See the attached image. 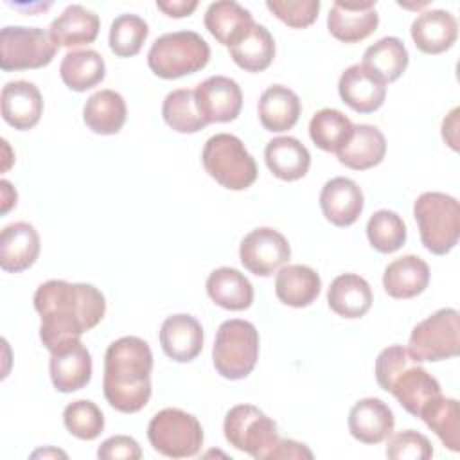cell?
Listing matches in <instances>:
<instances>
[{
  "label": "cell",
  "instance_id": "obj_1",
  "mask_svg": "<svg viewBox=\"0 0 460 460\" xmlns=\"http://www.w3.org/2000/svg\"><path fill=\"white\" fill-rule=\"evenodd\" d=\"M34 309L41 318V343L54 352L93 329L106 313V300L92 284L52 279L38 286Z\"/></svg>",
  "mask_w": 460,
  "mask_h": 460
},
{
  "label": "cell",
  "instance_id": "obj_2",
  "mask_svg": "<svg viewBox=\"0 0 460 460\" xmlns=\"http://www.w3.org/2000/svg\"><path fill=\"white\" fill-rule=\"evenodd\" d=\"M153 354L138 336H122L104 354L102 390L111 408L122 413L142 410L151 397Z\"/></svg>",
  "mask_w": 460,
  "mask_h": 460
},
{
  "label": "cell",
  "instance_id": "obj_3",
  "mask_svg": "<svg viewBox=\"0 0 460 460\" xmlns=\"http://www.w3.org/2000/svg\"><path fill=\"white\" fill-rule=\"evenodd\" d=\"M415 358L402 345H392L379 352L376 359V381L385 390L390 392L399 404L419 417L424 410L437 401L442 392L438 381L424 370Z\"/></svg>",
  "mask_w": 460,
  "mask_h": 460
},
{
  "label": "cell",
  "instance_id": "obj_4",
  "mask_svg": "<svg viewBox=\"0 0 460 460\" xmlns=\"http://www.w3.org/2000/svg\"><path fill=\"white\" fill-rule=\"evenodd\" d=\"M210 59L208 43L194 31H176L155 40L147 52L151 72L162 79H178L196 74Z\"/></svg>",
  "mask_w": 460,
  "mask_h": 460
},
{
  "label": "cell",
  "instance_id": "obj_5",
  "mask_svg": "<svg viewBox=\"0 0 460 460\" xmlns=\"http://www.w3.org/2000/svg\"><path fill=\"white\" fill-rule=\"evenodd\" d=\"M413 217L424 248L433 255L449 253L460 237V205L444 192H422L413 203Z\"/></svg>",
  "mask_w": 460,
  "mask_h": 460
},
{
  "label": "cell",
  "instance_id": "obj_6",
  "mask_svg": "<svg viewBox=\"0 0 460 460\" xmlns=\"http://www.w3.org/2000/svg\"><path fill=\"white\" fill-rule=\"evenodd\" d=\"M201 162L210 178L230 190H244L257 180V164L241 138L217 133L205 142Z\"/></svg>",
  "mask_w": 460,
  "mask_h": 460
},
{
  "label": "cell",
  "instance_id": "obj_7",
  "mask_svg": "<svg viewBox=\"0 0 460 460\" xmlns=\"http://www.w3.org/2000/svg\"><path fill=\"white\" fill-rule=\"evenodd\" d=\"M259 358V332L246 320H226L216 332L212 361L225 379H244Z\"/></svg>",
  "mask_w": 460,
  "mask_h": 460
},
{
  "label": "cell",
  "instance_id": "obj_8",
  "mask_svg": "<svg viewBox=\"0 0 460 460\" xmlns=\"http://www.w3.org/2000/svg\"><path fill=\"white\" fill-rule=\"evenodd\" d=\"M223 431L230 446L257 460H271L280 440L275 420L252 404L234 406L225 417Z\"/></svg>",
  "mask_w": 460,
  "mask_h": 460
},
{
  "label": "cell",
  "instance_id": "obj_9",
  "mask_svg": "<svg viewBox=\"0 0 460 460\" xmlns=\"http://www.w3.org/2000/svg\"><path fill=\"white\" fill-rule=\"evenodd\" d=\"M147 438L153 449L164 456L189 458L199 453L203 429L194 415L178 408H165L149 420Z\"/></svg>",
  "mask_w": 460,
  "mask_h": 460
},
{
  "label": "cell",
  "instance_id": "obj_10",
  "mask_svg": "<svg viewBox=\"0 0 460 460\" xmlns=\"http://www.w3.org/2000/svg\"><path fill=\"white\" fill-rule=\"evenodd\" d=\"M408 352L417 361H444L460 352V314L453 307L435 311L419 322L408 341Z\"/></svg>",
  "mask_w": 460,
  "mask_h": 460
},
{
  "label": "cell",
  "instance_id": "obj_11",
  "mask_svg": "<svg viewBox=\"0 0 460 460\" xmlns=\"http://www.w3.org/2000/svg\"><path fill=\"white\" fill-rule=\"evenodd\" d=\"M56 43L40 27H4L0 31V68L4 72L47 66L56 56Z\"/></svg>",
  "mask_w": 460,
  "mask_h": 460
},
{
  "label": "cell",
  "instance_id": "obj_12",
  "mask_svg": "<svg viewBox=\"0 0 460 460\" xmlns=\"http://www.w3.org/2000/svg\"><path fill=\"white\" fill-rule=\"evenodd\" d=\"M291 257L288 239L270 226H261L244 235L239 246L241 264L257 277H270Z\"/></svg>",
  "mask_w": 460,
  "mask_h": 460
},
{
  "label": "cell",
  "instance_id": "obj_13",
  "mask_svg": "<svg viewBox=\"0 0 460 460\" xmlns=\"http://www.w3.org/2000/svg\"><path fill=\"white\" fill-rule=\"evenodd\" d=\"M198 110L207 124L235 120L243 108L239 84L226 75L207 77L194 88Z\"/></svg>",
  "mask_w": 460,
  "mask_h": 460
},
{
  "label": "cell",
  "instance_id": "obj_14",
  "mask_svg": "<svg viewBox=\"0 0 460 460\" xmlns=\"http://www.w3.org/2000/svg\"><path fill=\"white\" fill-rule=\"evenodd\" d=\"M379 25L374 0H336L327 14L329 32L343 43H358L368 38Z\"/></svg>",
  "mask_w": 460,
  "mask_h": 460
},
{
  "label": "cell",
  "instance_id": "obj_15",
  "mask_svg": "<svg viewBox=\"0 0 460 460\" xmlns=\"http://www.w3.org/2000/svg\"><path fill=\"white\" fill-rule=\"evenodd\" d=\"M49 370L58 392H77L92 379V356L81 340H74L50 352Z\"/></svg>",
  "mask_w": 460,
  "mask_h": 460
},
{
  "label": "cell",
  "instance_id": "obj_16",
  "mask_svg": "<svg viewBox=\"0 0 460 460\" xmlns=\"http://www.w3.org/2000/svg\"><path fill=\"white\" fill-rule=\"evenodd\" d=\"M338 92L341 101L358 113L379 110L386 97V84L361 63L350 65L340 75Z\"/></svg>",
  "mask_w": 460,
  "mask_h": 460
},
{
  "label": "cell",
  "instance_id": "obj_17",
  "mask_svg": "<svg viewBox=\"0 0 460 460\" xmlns=\"http://www.w3.org/2000/svg\"><path fill=\"white\" fill-rule=\"evenodd\" d=\"M363 190L345 176L329 180L320 192V208L334 226H350L363 212Z\"/></svg>",
  "mask_w": 460,
  "mask_h": 460
},
{
  "label": "cell",
  "instance_id": "obj_18",
  "mask_svg": "<svg viewBox=\"0 0 460 460\" xmlns=\"http://www.w3.org/2000/svg\"><path fill=\"white\" fill-rule=\"evenodd\" d=\"M2 117L14 129L25 131L34 128L43 113V97L31 81H9L2 88Z\"/></svg>",
  "mask_w": 460,
  "mask_h": 460
},
{
  "label": "cell",
  "instance_id": "obj_19",
  "mask_svg": "<svg viewBox=\"0 0 460 460\" xmlns=\"http://www.w3.org/2000/svg\"><path fill=\"white\" fill-rule=\"evenodd\" d=\"M160 345L172 361L189 363L203 349V327L190 314H172L160 327Z\"/></svg>",
  "mask_w": 460,
  "mask_h": 460
},
{
  "label": "cell",
  "instance_id": "obj_20",
  "mask_svg": "<svg viewBox=\"0 0 460 460\" xmlns=\"http://www.w3.org/2000/svg\"><path fill=\"white\" fill-rule=\"evenodd\" d=\"M394 411L377 397L359 399L349 411V431L363 444H379L394 431Z\"/></svg>",
  "mask_w": 460,
  "mask_h": 460
},
{
  "label": "cell",
  "instance_id": "obj_21",
  "mask_svg": "<svg viewBox=\"0 0 460 460\" xmlns=\"http://www.w3.org/2000/svg\"><path fill=\"white\" fill-rule=\"evenodd\" d=\"M40 255V235L27 221L7 225L0 234V268L20 273L31 268Z\"/></svg>",
  "mask_w": 460,
  "mask_h": 460
},
{
  "label": "cell",
  "instance_id": "obj_22",
  "mask_svg": "<svg viewBox=\"0 0 460 460\" xmlns=\"http://www.w3.org/2000/svg\"><path fill=\"white\" fill-rule=\"evenodd\" d=\"M411 40L424 54H440L453 47L458 36L456 18L449 11L429 9L420 13L411 23Z\"/></svg>",
  "mask_w": 460,
  "mask_h": 460
},
{
  "label": "cell",
  "instance_id": "obj_23",
  "mask_svg": "<svg viewBox=\"0 0 460 460\" xmlns=\"http://www.w3.org/2000/svg\"><path fill=\"white\" fill-rule=\"evenodd\" d=\"M99 29L101 22L93 11L79 4H72L56 20H52L49 34L58 49H75L93 43L99 34Z\"/></svg>",
  "mask_w": 460,
  "mask_h": 460
},
{
  "label": "cell",
  "instance_id": "obj_24",
  "mask_svg": "<svg viewBox=\"0 0 460 460\" xmlns=\"http://www.w3.org/2000/svg\"><path fill=\"white\" fill-rule=\"evenodd\" d=\"M429 284V266L417 255H402L392 261L383 273L385 291L397 300L420 295Z\"/></svg>",
  "mask_w": 460,
  "mask_h": 460
},
{
  "label": "cell",
  "instance_id": "obj_25",
  "mask_svg": "<svg viewBox=\"0 0 460 460\" xmlns=\"http://www.w3.org/2000/svg\"><path fill=\"white\" fill-rule=\"evenodd\" d=\"M386 155L385 135L370 124H356L347 144L336 153L338 160L354 171H365L383 162Z\"/></svg>",
  "mask_w": 460,
  "mask_h": 460
},
{
  "label": "cell",
  "instance_id": "obj_26",
  "mask_svg": "<svg viewBox=\"0 0 460 460\" xmlns=\"http://www.w3.org/2000/svg\"><path fill=\"white\" fill-rule=\"evenodd\" d=\"M374 296L370 284L356 275V273H343L338 275L327 291V304L331 311L343 318H361L372 307Z\"/></svg>",
  "mask_w": 460,
  "mask_h": 460
},
{
  "label": "cell",
  "instance_id": "obj_27",
  "mask_svg": "<svg viewBox=\"0 0 460 460\" xmlns=\"http://www.w3.org/2000/svg\"><path fill=\"white\" fill-rule=\"evenodd\" d=\"M300 99L298 95L282 84H273L266 88L259 99V120L264 129L271 133H282L291 129L300 117Z\"/></svg>",
  "mask_w": 460,
  "mask_h": 460
},
{
  "label": "cell",
  "instance_id": "obj_28",
  "mask_svg": "<svg viewBox=\"0 0 460 460\" xmlns=\"http://www.w3.org/2000/svg\"><path fill=\"white\" fill-rule=\"evenodd\" d=\"M264 160L268 169L284 181H295L307 174L311 155L295 137H277L266 144Z\"/></svg>",
  "mask_w": 460,
  "mask_h": 460
},
{
  "label": "cell",
  "instance_id": "obj_29",
  "mask_svg": "<svg viewBox=\"0 0 460 460\" xmlns=\"http://www.w3.org/2000/svg\"><path fill=\"white\" fill-rule=\"evenodd\" d=\"M320 289V275L305 264H288L275 279L277 298L291 307H307L318 298Z\"/></svg>",
  "mask_w": 460,
  "mask_h": 460
},
{
  "label": "cell",
  "instance_id": "obj_30",
  "mask_svg": "<svg viewBox=\"0 0 460 460\" xmlns=\"http://www.w3.org/2000/svg\"><path fill=\"white\" fill-rule=\"evenodd\" d=\"M207 293L214 304L228 311L248 309L253 302L252 282L235 268H217L207 279Z\"/></svg>",
  "mask_w": 460,
  "mask_h": 460
},
{
  "label": "cell",
  "instance_id": "obj_31",
  "mask_svg": "<svg viewBox=\"0 0 460 460\" xmlns=\"http://www.w3.org/2000/svg\"><path fill=\"white\" fill-rule=\"evenodd\" d=\"M126 101L115 90H99L83 108L84 124L97 135H115L126 122Z\"/></svg>",
  "mask_w": 460,
  "mask_h": 460
},
{
  "label": "cell",
  "instance_id": "obj_32",
  "mask_svg": "<svg viewBox=\"0 0 460 460\" xmlns=\"http://www.w3.org/2000/svg\"><path fill=\"white\" fill-rule=\"evenodd\" d=\"M252 13L234 0H221L208 5L205 27L225 47H232L253 25Z\"/></svg>",
  "mask_w": 460,
  "mask_h": 460
},
{
  "label": "cell",
  "instance_id": "obj_33",
  "mask_svg": "<svg viewBox=\"0 0 460 460\" xmlns=\"http://www.w3.org/2000/svg\"><path fill=\"white\" fill-rule=\"evenodd\" d=\"M228 50L237 66L255 74L266 70L273 63L275 41L264 25L253 23Z\"/></svg>",
  "mask_w": 460,
  "mask_h": 460
},
{
  "label": "cell",
  "instance_id": "obj_34",
  "mask_svg": "<svg viewBox=\"0 0 460 460\" xmlns=\"http://www.w3.org/2000/svg\"><path fill=\"white\" fill-rule=\"evenodd\" d=\"M408 59L410 56L404 43L395 36H386L365 50L361 65L386 84L402 75L408 66Z\"/></svg>",
  "mask_w": 460,
  "mask_h": 460
},
{
  "label": "cell",
  "instance_id": "obj_35",
  "mask_svg": "<svg viewBox=\"0 0 460 460\" xmlns=\"http://www.w3.org/2000/svg\"><path fill=\"white\" fill-rule=\"evenodd\" d=\"M59 75L70 90L86 92L104 79L106 65L97 50H72L63 58Z\"/></svg>",
  "mask_w": 460,
  "mask_h": 460
},
{
  "label": "cell",
  "instance_id": "obj_36",
  "mask_svg": "<svg viewBox=\"0 0 460 460\" xmlns=\"http://www.w3.org/2000/svg\"><path fill=\"white\" fill-rule=\"evenodd\" d=\"M350 119L334 108L318 110L309 122V137L316 147L327 153H338L352 135Z\"/></svg>",
  "mask_w": 460,
  "mask_h": 460
},
{
  "label": "cell",
  "instance_id": "obj_37",
  "mask_svg": "<svg viewBox=\"0 0 460 460\" xmlns=\"http://www.w3.org/2000/svg\"><path fill=\"white\" fill-rule=\"evenodd\" d=\"M420 419L447 449L460 451V408L456 399L440 395L424 410Z\"/></svg>",
  "mask_w": 460,
  "mask_h": 460
},
{
  "label": "cell",
  "instance_id": "obj_38",
  "mask_svg": "<svg viewBox=\"0 0 460 460\" xmlns=\"http://www.w3.org/2000/svg\"><path fill=\"white\" fill-rule=\"evenodd\" d=\"M162 115L165 124L178 133H198L207 126L198 110L194 90L189 88H180L167 93L162 104Z\"/></svg>",
  "mask_w": 460,
  "mask_h": 460
},
{
  "label": "cell",
  "instance_id": "obj_39",
  "mask_svg": "<svg viewBox=\"0 0 460 460\" xmlns=\"http://www.w3.org/2000/svg\"><path fill=\"white\" fill-rule=\"evenodd\" d=\"M367 237L374 250L394 253L406 243V225L394 210H377L367 223Z\"/></svg>",
  "mask_w": 460,
  "mask_h": 460
},
{
  "label": "cell",
  "instance_id": "obj_40",
  "mask_svg": "<svg viewBox=\"0 0 460 460\" xmlns=\"http://www.w3.org/2000/svg\"><path fill=\"white\" fill-rule=\"evenodd\" d=\"M149 34V27L144 18L137 14H120L110 27V49L119 58L137 56Z\"/></svg>",
  "mask_w": 460,
  "mask_h": 460
},
{
  "label": "cell",
  "instance_id": "obj_41",
  "mask_svg": "<svg viewBox=\"0 0 460 460\" xmlns=\"http://www.w3.org/2000/svg\"><path fill=\"white\" fill-rule=\"evenodd\" d=\"M63 422L65 428L81 440H93L104 429V415L101 408L88 399H79L66 404Z\"/></svg>",
  "mask_w": 460,
  "mask_h": 460
},
{
  "label": "cell",
  "instance_id": "obj_42",
  "mask_svg": "<svg viewBox=\"0 0 460 460\" xmlns=\"http://www.w3.org/2000/svg\"><path fill=\"white\" fill-rule=\"evenodd\" d=\"M386 456L394 460H429L433 447L426 435L415 429H404L388 438Z\"/></svg>",
  "mask_w": 460,
  "mask_h": 460
},
{
  "label": "cell",
  "instance_id": "obj_43",
  "mask_svg": "<svg viewBox=\"0 0 460 460\" xmlns=\"http://www.w3.org/2000/svg\"><path fill=\"white\" fill-rule=\"evenodd\" d=\"M266 7L288 27L304 29L318 18L320 0H268Z\"/></svg>",
  "mask_w": 460,
  "mask_h": 460
},
{
  "label": "cell",
  "instance_id": "obj_44",
  "mask_svg": "<svg viewBox=\"0 0 460 460\" xmlns=\"http://www.w3.org/2000/svg\"><path fill=\"white\" fill-rule=\"evenodd\" d=\"M97 456L102 460H117V458H124V460H138L142 456V449L138 446V442L133 437L128 435H113L110 438H106L99 449H97Z\"/></svg>",
  "mask_w": 460,
  "mask_h": 460
},
{
  "label": "cell",
  "instance_id": "obj_45",
  "mask_svg": "<svg viewBox=\"0 0 460 460\" xmlns=\"http://www.w3.org/2000/svg\"><path fill=\"white\" fill-rule=\"evenodd\" d=\"M280 458H296V460L307 458V460H311L313 453L305 444H300V442L289 440V438H280L271 455V460H280Z\"/></svg>",
  "mask_w": 460,
  "mask_h": 460
},
{
  "label": "cell",
  "instance_id": "obj_46",
  "mask_svg": "<svg viewBox=\"0 0 460 460\" xmlns=\"http://www.w3.org/2000/svg\"><path fill=\"white\" fill-rule=\"evenodd\" d=\"M156 7L171 18H185L194 13V9L198 7V2L196 0H167V2L158 0Z\"/></svg>",
  "mask_w": 460,
  "mask_h": 460
},
{
  "label": "cell",
  "instance_id": "obj_47",
  "mask_svg": "<svg viewBox=\"0 0 460 460\" xmlns=\"http://www.w3.org/2000/svg\"><path fill=\"white\" fill-rule=\"evenodd\" d=\"M458 113L460 110L453 108L442 120V138L453 151H458Z\"/></svg>",
  "mask_w": 460,
  "mask_h": 460
},
{
  "label": "cell",
  "instance_id": "obj_48",
  "mask_svg": "<svg viewBox=\"0 0 460 460\" xmlns=\"http://www.w3.org/2000/svg\"><path fill=\"white\" fill-rule=\"evenodd\" d=\"M49 455H56V456H66L63 451H56V449H40V451H34L32 453V456L36 458V456H49Z\"/></svg>",
  "mask_w": 460,
  "mask_h": 460
}]
</instances>
